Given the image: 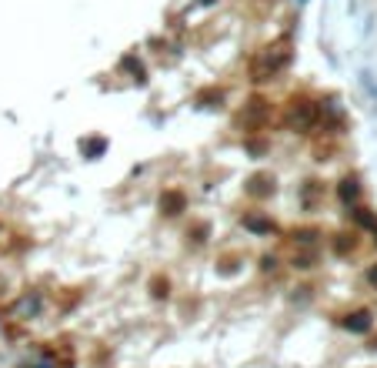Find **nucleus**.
Segmentation results:
<instances>
[{
  "instance_id": "f257e3e1",
  "label": "nucleus",
  "mask_w": 377,
  "mask_h": 368,
  "mask_svg": "<svg viewBox=\"0 0 377 368\" xmlns=\"http://www.w3.org/2000/svg\"><path fill=\"white\" fill-rule=\"evenodd\" d=\"M314 117H317L314 104L294 101L288 111V127H294V131H311V127H314Z\"/></svg>"
},
{
  "instance_id": "f03ea898",
  "label": "nucleus",
  "mask_w": 377,
  "mask_h": 368,
  "mask_svg": "<svg viewBox=\"0 0 377 368\" xmlns=\"http://www.w3.org/2000/svg\"><path fill=\"white\" fill-rule=\"evenodd\" d=\"M288 64V51L284 47H277V51H267L261 61H257V67H254V77L257 81H267V74H277L280 67Z\"/></svg>"
},
{
  "instance_id": "7ed1b4c3",
  "label": "nucleus",
  "mask_w": 377,
  "mask_h": 368,
  "mask_svg": "<svg viewBox=\"0 0 377 368\" xmlns=\"http://www.w3.org/2000/svg\"><path fill=\"white\" fill-rule=\"evenodd\" d=\"M344 328H351V331H367V328H371V315H367V311H354V315L344 318Z\"/></svg>"
},
{
  "instance_id": "20e7f679",
  "label": "nucleus",
  "mask_w": 377,
  "mask_h": 368,
  "mask_svg": "<svg viewBox=\"0 0 377 368\" xmlns=\"http://www.w3.org/2000/svg\"><path fill=\"white\" fill-rule=\"evenodd\" d=\"M161 208L167 211V215H180V208H184V198L171 191V194H163V198H161Z\"/></svg>"
},
{
  "instance_id": "39448f33",
  "label": "nucleus",
  "mask_w": 377,
  "mask_h": 368,
  "mask_svg": "<svg viewBox=\"0 0 377 368\" xmlns=\"http://www.w3.org/2000/svg\"><path fill=\"white\" fill-rule=\"evenodd\" d=\"M244 225L251 231H257V235H271L274 231V221H267V218H244Z\"/></svg>"
},
{
  "instance_id": "423d86ee",
  "label": "nucleus",
  "mask_w": 377,
  "mask_h": 368,
  "mask_svg": "<svg viewBox=\"0 0 377 368\" xmlns=\"http://www.w3.org/2000/svg\"><path fill=\"white\" fill-rule=\"evenodd\" d=\"M37 308H40V298H37V295H34V298L27 295V298H20V305H17V311H24V315H34Z\"/></svg>"
},
{
  "instance_id": "0eeeda50",
  "label": "nucleus",
  "mask_w": 377,
  "mask_h": 368,
  "mask_svg": "<svg viewBox=\"0 0 377 368\" xmlns=\"http://www.w3.org/2000/svg\"><path fill=\"white\" fill-rule=\"evenodd\" d=\"M251 194H267V191H274V184H271V188H267V178H254L251 181Z\"/></svg>"
},
{
  "instance_id": "6e6552de",
  "label": "nucleus",
  "mask_w": 377,
  "mask_h": 368,
  "mask_svg": "<svg viewBox=\"0 0 377 368\" xmlns=\"http://www.w3.org/2000/svg\"><path fill=\"white\" fill-rule=\"evenodd\" d=\"M340 198H344V201H354V198H357V184H354V181H344V188H340Z\"/></svg>"
},
{
  "instance_id": "1a4fd4ad",
  "label": "nucleus",
  "mask_w": 377,
  "mask_h": 368,
  "mask_svg": "<svg viewBox=\"0 0 377 368\" xmlns=\"http://www.w3.org/2000/svg\"><path fill=\"white\" fill-rule=\"evenodd\" d=\"M84 151H87V154H101L104 151V141H90V144H84Z\"/></svg>"
},
{
  "instance_id": "9d476101",
  "label": "nucleus",
  "mask_w": 377,
  "mask_h": 368,
  "mask_svg": "<svg viewBox=\"0 0 377 368\" xmlns=\"http://www.w3.org/2000/svg\"><path fill=\"white\" fill-rule=\"evenodd\" d=\"M367 278H371V285H374V288H377V265L371 268V275H367Z\"/></svg>"
},
{
  "instance_id": "9b49d317",
  "label": "nucleus",
  "mask_w": 377,
  "mask_h": 368,
  "mask_svg": "<svg viewBox=\"0 0 377 368\" xmlns=\"http://www.w3.org/2000/svg\"><path fill=\"white\" fill-rule=\"evenodd\" d=\"M201 4H211V0H201Z\"/></svg>"
}]
</instances>
